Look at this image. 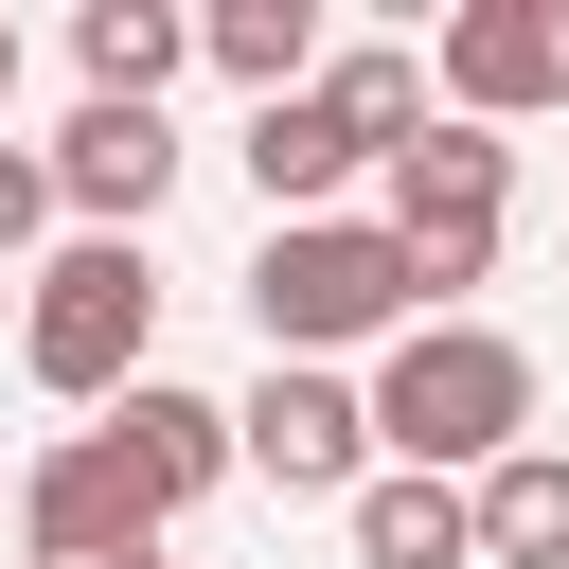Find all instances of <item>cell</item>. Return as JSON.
<instances>
[{
	"label": "cell",
	"mask_w": 569,
	"mask_h": 569,
	"mask_svg": "<svg viewBox=\"0 0 569 569\" xmlns=\"http://www.w3.org/2000/svg\"><path fill=\"white\" fill-rule=\"evenodd\" d=\"M196 53L267 107V89H302V71H320V0H196Z\"/></svg>",
	"instance_id": "cell-15"
},
{
	"label": "cell",
	"mask_w": 569,
	"mask_h": 569,
	"mask_svg": "<svg viewBox=\"0 0 569 569\" xmlns=\"http://www.w3.org/2000/svg\"><path fill=\"white\" fill-rule=\"evenodd\" d=\"M107 462H124L160 516H196V498L231 480V391H196V373H142V391H107Z\"/></svg>",
	"instance_id": "cell-9"
},
{
	"label": "cell",
	"mask_w": 569,
	"mask_h": 569,
	"mask_svg": "<svg viewBox=\"0 0 569 569\" xmlns=\"http://www.w3.org/2000/svg\"><path fill=\"white\" fill-rule=\"evenodd\" d=\"M36 231H53V178H36V142H0V284L36 267Z\"/></svg>",
	"instance_id": "cell-16"
},
{
	"label": "cell",
	"mask_w": 569,
	"mask_h": 569,
	"mask_svg": "<svg viewBox=\"0 0 569 569\" xmlns=\"http://www.w3.org/2000/svg\"><path fill=\"white\" fill-rule=\"evenodd\" d=\"M231 160H249V196H267V231H284V213H338V196L373 178V160H356V124H338L320 89H267V107L231 124Z\"/></svg>",
	"instance_id": "cell-10"
},
{
	"label": "cell",
	"mask_w": 569,
	"mask_h": 569,
	"mask_svg": "<svg viewBox=\"0 0 569 569\" xmlns=\"http://www.w3.org/2000/svg\"><path fill=\"white\" fill-rule=\"evenodd\" d=\"M18 533H36V569H160V498L107 462V427H71V445H36L18 462Z\"/></svg>",
	"instance_id": "cell-7"
},
{
	"label": "cell",
	"mask_w": 569,
	"mask_h": 569,
	"mask_svg": "<svg viewBox=\"0 0 569 569\" xmlns=\"http://www.w3.org/2000/svg\"><path fill=\"white\" fill-rule=\"evenodd\" d=\"M302 89H320V107L356 124V160H391V142H427V53H391V36H356V53L320 36V71H302Z\"/></svg>",
	"instance_id": "cell-14"
},
{
	"label": "cell",
	"mask_w": 569,
	"mask_h": 569,
	"mask_svg": "<svg viewBox=\"0 0 569 569\" xmlns=\"http://www.w3.org/2000/svg\"><path fill=\"white\" fill-rule=\"evenodd\" d=\"M0 107H18V18H0Z\"/></svg>",
	"instance_id": "cell-17"
},
{
	"label": "cell",
	"mask_w": 569,
	"mask_h": 569,
	"mask_svg": "<svg viewBox=\"0 0 569 569\" xmlns=\"http://www.w3.org/2000/svg\"><path fill=\"white\" fill-rule=\"evenodd\" d=\"M18 373H36L53 409H107V391H142V373H160V267H142L124 231H71V249H36V267H18Z\"/></svg>",
	"instance_id": "cell-3"
},
{
	"label": "cell",
	"mask_w": 569,
	"mask_h": 569,
	"mask_svg": "<svg viewBox=\"0 0 569 569\" xmlns=\"http://www.w3.org/2000/svg\"><path fill=\"white\" fill-rule=\"evenodd\" d=\"M231 480H267V498H356V480H373L356 373H302V356H267V373L231 391Z\"/></svg>",
	"instance_id": "cell-6"
},
{
	"label": "cell",
	"mask_w": 569,
	"mask_h": 569,
	"mask_svg": "<svg viewBox=\"0 0 569 569\" xmlns=\"http://www.w3.org/2000/svg\"><path fill=\"white\" fill-rule=\"evenodd\" d=\"M178 160H196V142H178L160 107H71V124L36 142V178H53V213H71V231H124V249L160 231V196H178Z\"/></svg>",
	"instance_id": "cell-8"
},
{
	"label": "cell",
	"mask_w": 569,
	"mask_h": 569,
	"mask_svg": "<svg viewBox=\"0 0 569 569\" xmlns=\"http://www.w3.org/2000/svg\"><path fill=\"white\" fill-rule=\"evenodd\" d=\"M427 302H409V267H391V231L373 213H284L267 249H249V338L267 356H302V373H338V356H391Z\"/></svg>",
	"instance_id": "cell-2"
},
{
	"label": "cell",
	"mask_w": 569,
	"mask_h": 569,
	"mask_svg": "<svg viewBox=\"0 0 569 569\" xmlns=\"http://www.w3.org/2000/svg\"><path fill=\"white\" fill-rule=\"evenodd\" d=\"M178 53H196V18H178V0H89V18H71L89 107H160V89H178Z\"/></svg>",
	"instance_id": "cell-13"
},
{
	"label": "cell",
	"mask_w": 569,
	"mask_h": 569,
	"mask_svg": "<svg viewBox=\"0 0 569 569\" xmlns=\"http://www.w3.org/2000/svg\"><path fill=\"white\" fill-rule=\"evenodd\" d=\"M462 533H480V569H569V445L480 462L462 480Z\"/></svg>",
	"instance_id": "cell-11"
},
{
	"label": "cell",
	"mask_w": 569,
	"mask_h": 569,
	"mask_svg": "<svg viewBox=\"0 0 569 569\" xmlns=\"http://www.w3.org/2000/svg\"><path fill=\"white\" fill-rule=\"evenodd\" d=\"M338 516H356V569H480V533H462V480H409V462H373Z\"/></svg>",
	"instance_id": "cell-12"
},
{
	"label": "cell",
	"mask_w": 569,
	"mask_h": 569,
	"mask_svg": "<svg viewBox=\"0 0 569 569\" xmlns=\"http://www.w3.org/2000/svg\"><path fill=\"white\" fill-rule=\"evenodd\" d=\"M373 231H391L409 302L445 320V302L498 267V231H516V142H480V124H427V142H391V160H373Z\"/></svg>",
	"instance_id": "cell-4"
},
{
	"label": "cell",
	"mask_w": 569,
	"mask_h": 569,
	"mask_svg": "<svg viewBox=\"0 0 569 569\" xmlns=\"http://www.w3.org/2000/svg\"><path fill=\"white\" fill-rule=\"evenodd\" d=\"M569 107V0H462L427 36V124H551Z\"/></svg>",
	"instance_id": "cell-5"
},
{
	"label": "cell",
	"mask_w": 569,
	"mask_h": 569,
	"mask_svg": "<svg viewBox=\"0 0 569 569\" xmlns=\"http://www.w3.org/2000/svg\"><path fill=\"white\" fill-rule=\"evenodd\" d=\"M356 427H373V462H409V480H480V462L533 445V356H516L498 320H409V338L373 356Z\"/></svg>",
	"instance_id": "cell-1"
}]
</instances>
